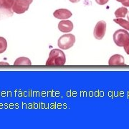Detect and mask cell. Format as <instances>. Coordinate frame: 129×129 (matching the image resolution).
Returning <instances> with one entry per match:
<instances>
[{
	"instance_id": "6da1fadb",
	"label": "cell",
	"mask_w": 129,
	"mask_h": 129,
	"mask_svg": "<svg viewBox=\"0 0 129 129\" xmlns=\"http://www.w3.org/2000/svg\"><path fill=\"white\" fill-rule=\"evenodd\" d=\"M66 62V56L63 51L60 49H53L50 51L49 57L47 60L46 65H64Z\"/></svg>"
},
{
	"instance_id": "7a4b0ae2",
	"label": "cell",
	"mask_w": 129,
	"mask_h": 129,
	"mask_svg": "<svg viewBox=\"0 0 129 129\" xmlns=\"http://www.w3.org/2000/svg\"><path fill=\"white\" fill-rule=\"evenodd\" d=\"M14 2V0H0V19L8 18L13 15Z\"/></svg>"
},
{
	"instance_id": "3957f363",
	"label": "cell",
	"mask_w": 129,
	"mask_h": 129,
	"mask_svg": "<svg viewBox=\"0 0 129 129\" xmlns=\"http://www.w3.org/2000/svg\"><path fill=\"white\" fill-rule=\"evenodd\" d=\"M113 41L118 47H125L129 45V33L125 29H118L113 34Z\"/></svg>"
},
{
	"instance_id": "277c9868",
	"label": "cell",
	"mask_w": 129,
	"mask_h": 129,
	"mask_svg": "<svg viewBox=\"0 0 129 129\" xmlns=\"http://www.w3.org/2000/svg\"><path fill=\"white\" fill-rule=\"evenodd\" d=\"M75 42V37L72 34H66L59 38L57 45L62 50H68L73 46Z\"/></svg>"
},
{
	"instance_id": "5b68a950",
	"label": "cell",
	"mask_w": 129,
	"mask_h": 129,
	"mask_svg": "<svg viewBox=\"0 0 129 129\" xmlns=\"http://www.w3.org/2000/svg\"><path fill=\"white\" fill-rule=\"evenodd\" d=\"M30 5L28 0H14L12 11L16 14H23L27 11Z\"/></svg>"
},
{
	"instance_id": "8992f818",
	"label": "cell",
	"mask_w": 129,
	"mask_h": 129,
	"mask_svg": "<svg viewBox=\"0 0 129 129\" xmlns=\"http://www.w3.org/2000/svg\"><path fill=\"white\" fill-rule=\"evenodd\" d=\"M106 27L107 24L105 21H99L94 28L93 35L95 38L99 40H102L106 35Z\"/></svg>"
},
{
	"instance_id": "52a82bcc",
	"label": "cell",
	"mask_w": 129,
	"mask_h": 129,
	"mask_svg": "<svg viewBox=\"0 0 129 129\" xmlns=\"http://www.w3.org/2000/svg\"><path fill=\"white\" fill-rule=\"evenodd\" d=\"M72 15V12L67 9H57L53 13V16L58 19H67L70 18Z\"/></svg>"
},
{
	"instance_id": "ba28073f",
	"label": "cell",
	"mask_w": 129,
	"mask_h": 129,
	"mask_svg": "<svg viewBox=\"0 0 129 129\" xmlns=\"http://www.w3.org/2000/svg\"><path fill=\"white\" fill-rule=\"evenodd\" d=\"M58 29L63 33H69L73 29V24L70 20H62L58 24Z\"/></svg>"
},
{
	"instance_id": "9c48e42d",
	"label": "cell",
	"mask_w": 129,
	"mask_h": 129,
	"mask_svg": "<svg viewBox=\"0 0 129 129\" xmlns=\"http://www.w3.org/2000/svg\"><path fill=\"white\" fill-rule=\"evenodd\" d=\"M108 64L115 66V65H124L125 60L124 57L120 55L116 54L110 57L108 60Z\"/></svg>"
},
{
	"instance_id": "30bf717a",
	"label": "cell",
	"mask_w": 129,
	"mask_h": 129,
	"mask_svg": "<svg viewBox=\"0 0 129 129\" xmlns=\"http://www.w3.org/2000/svg\"><path fill=\"white\" fill-rule=\"evenodd\" d=\"M31 64H32L31 60L27 57H19L14 61V65H15V66H19V65L27 66V65H31Z\"/></svg>"
},
{
	"instance_id": "8fae6325",
	"label": "cell",
	"mask_w": 129,
	"mask_h": 129,
	"mask_svg": "<svg viewBox=\"0 0 129 129\" xmlns=\"http://www.w3.org/2000/svg\"><path fill=\"white\" fill-rule=\"evenodd\" d=\"M128 14V9L125 7H122L117 9L115 12V16L116 18H124Z\"/></svg>"
},
{
	"instance_id": "7c38bea8",
	"label": "cell",
	"mask_w": 129,
	"mask_h": 129,
	"mask_svg": "<svg viewBox=\"0 0 129 129\" xmlns=\"http://www.w3.org/2000/svg\"><path fill=\"white\" fill-rule=\"evenodd\" d=\"M115 23L119 24L122 27H123L125 30L129 31V21H127L123 18H116L113 20Z\"/></svg>"
},
{
	"instance_id": "4fadbf2b",
	"label": "cell",
	"mask_w": 129,
	"mask_h": 129,
	"mask_svg": "<svg viewBox=\"0 0 129 129\" xmlns=\"http://www.w3.org/2000/svg\"><path fill=\"white\" fill-rule=\"evenodd\" d=\"M7 48V41L5 37H0V54L5 52Z\"/></svg>"
},
{
	"instance_id": "5bb4252c",
	"label": "cell",
	"mask_w": 129,
	"mask_h": 129,
	"mask_svg": "<svg viewBox=\"0 0 129 129\" xmlns=\"http://www.w3.org/2000/svg\"><path fill=\"white\" fill-rule=\"evenodd\" d=\"M109 0H95L96 3L99 5H106L108 2Z\"/></svg>"
},
{
	"instance_id": "9a60e30c",
	"label": "cell",
	"mask_w": 129,
	"mask_h": 129,
	"mask_svg": "<svg viewBox=\"0 0 129 129\" xmlns=\"http://www.w3.org/2000/svg\"><path fill=\"white\" fill-rule=\"evenodd\" d=\"M123 48H124V50L125 52H126V54L129 55V45H127V46L123 47Z\"/></svg>"
},
{
	"instance_id": "2e32d148",
	"label": "cell",
	"mask_w": 129,
	"mask_h": 129,
	"mask_svg": "<svg viewBox=\"0 0 129 129\" xmlns=\"http://www.w3.org/2000/svg\"><path fill=\"white\" fill-rule=\"evenodd\" d=\"M116 1H117V2H120L122 5H123L125 2H126L128 0H116Z\"/></svg>"
},
{
	"instance_id": "e0dca14e",
	"label": "cell",
	"mask_w": 129,
	"mask_h": 129,
	"mask_svg": "<svg viewBox=\"0 0 129 129\" xmlns=\"http://www.w3.org/2000/svg\"><path fill=\"white\" fill-rule=\"evenodd\" d=\"M69 1L70 2H72V3H78L80 0H69Z\"/></svg>"
},
{
	"instance_id": "ac0fdd59",
	"label": "cell",
	"mask_w": 129,
	"mask_h": 129,
	"mask_svg": "<svg viewBox=\"0 0 129 129\" xmlns=\"http://www.w3.org/2000/svg\"><path fill=\"white\" fill-rule=\"evenodd\" d=\"M0 65H9V63H7V62H0Z\"/></svg>"
},
{
	"instance_id": "d6986e66",
	"label": "cell",
	"mask_w": 129,
	"mask_h": 129,
	"mask_svg": "<svg viewBox=\"0 0 129 129\" xmlns=\"http://www.w3.org/2000/svg\"><path fill=\"white\" fill-rule=\"evenodd\" d=\"M127 18H128V20L129 21V12H128V14H127Z\"/></svg>"
},
{
	"instance_id": "ffe728a7",
	"label": "cell",
	"mask_w": 129,
	"mask_h": 129,
	"mask_svg": "<svg viewBox=\"0 0 129 129\" xmlns=\"http://www.w3.org/2000/svg\"><path fill=\"white\" fill-rule=\"evenodd\" d=\"M28 1H29V2H30V3H31V4H32V2H33V0H28Z\"/></svg>"
}]
</instances>
